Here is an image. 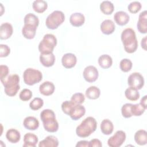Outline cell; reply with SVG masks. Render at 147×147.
Returning <instances> with one entry per match:
<instances>
[{
  "label": "cell",
  "instance_id": "obj_16",
  "mask_svg": "<svg viewBox=\"0 0 147 147\" xmlns=\"http://www.w3.org/2000/svg\"><path fill=\"white\" fill-rule=\"evenodd\" d=\"M55 85L54 84L49 81L43 82L40 84L39 87V91L40 93L45 96H49L52 95L55 91Z\"/></svg>",
  "mask_w": 147,
  "mask_h": 147
},
{
  "label": "cell",
  "instance_id": "obj_2",
  "mask_svg": "<svg viewBox=\"0 0 147 147\" xmlns=\"http://www.w3.org/2000/svg\"><path fill=\"white\" fill-rule=\"evenodd\" d=\"M40 118L45 130L50 133H55L59 129V123L56 119L55 114L51 109H44L40 113Z\"/></svg>",
  "mask_w": 147,
  "mask_h": 147
},
{
  "label": "cell",
  "instance_id": "obj_3",
  "mask_svg": "<svg viewBox=\"0 0 147 147\" xmlns=\"http://www.w3.org/2000/svg\"><path fill=\"white\" fill-rule=\"evenodd\" d=\"M97 127V122L92 117L86 118L76 129V135L82 138L90 136L94 132Z\"/></svg>",
  "mask_w": 147,
  "mask_h": 147
},
{
  "label": "cell",
  "instance_id": "obj_19",
  "mask_svg": "<svg viewBox=\"0 0 147 147\" xmlns=\"http://www.w3.org/2000/svg\"><path fill=\"white\" fill-rule=\"evenodd\" d=\"M23 125L26 129L35 130L39 126V121L34 117L29 116L24 119Z\"/></svg>",
  "mask_w": 147,
  "mask_h": 147
},
{
  "label": "cell",
  "instance_id": "obj_17",
  "mask_svg": "<svg viewBox=\"0 0 147 147\" xmlns=\"http://www.w3.org/2000/svg\"><path fill=\"white\" fill-rule=\"evenodd\" d=\"M40 61L43 66L49 67L54 64L55 56L53 53H41L40 55Z\"/></svg>",
  "mask_w": 147,
  "mask_h": 147
},
{
  "label": "cell",
  "instance_id": "obj_22",
  "mask_svg": "<svg viewBox=\"0 0 147 147\" xmlns=\"http://www.w3.org/2000/svg\"><path fill=\"white\" fill-rule=\"evenodd\" d=\"M59 145V141L54 136H48L38 144L39 147H57Z\"/></svg>",
  "mask_w": 147,
  "mask_h": 147
},
{
  "label": "cell",
  "instance_id": "obj_42",
  "mask_svg": "<svg viewBox=\"0 0 147 147\" xmlns=\"http://www.w3.org/2000/svg\"><path fill=\"white\" fill-rule=\"evenodd\" d=\"M10 52V48L6 44H0V57L7 56Z\"/></svg>",
  "mask_w": 147,
  "mask_h": 147
},
{
  "label": "cell",
  "instance_id": "obj_20",
  "mask_svg": "<svg viewBox=\"0 0 147 147\" xmlns=\"http://www.w3.org/2000/svg\"><path fill=\"white\" fill-rule=\"evenodd\" d=\"M38 141V137L34 134L28 133L24 136V147H35Z\"/></svg>",
  "mask_w": 147,
  "mask_h": 147
},
{
  "label": "cell",
  "instance_id": "obj_5",
  "mask_svg": "<svg viewBox=\"0 0 147 147\" xmlns=\"http://www.w3.org/2000/svg\"><path fill=\"white\" fill-rule=\"evenodd\" d=\"M56 44V37L52 34H46L39 43L38 51L41 53H52Z\"/></svg>",
  "mask_w": 147,
  "mask_h": 147
},
{
  "label": "cell",
  "instance_id": "obj_24",
  "mask_svg": "<svg viewBox=\"0 0 147 147\" xmlns=\"http://www.w3.org/2000/svg\"><path fill=\"white\" fill-rule=\"evenodd\" d=\"M6 137L10 142L11 143H17L21 138L20 133L15 129H10L8 130L6 133Z\"/></svg>",
  "mask_w": 147,
  "mask_h": 147
},
{
  "label": "cell",
  "instance_id": "obj_8",
  "mask_svg": "<svg viewBox=\"0 0 147 147\" xmlns=\"http://www.w3.org/2000/svg\"><path fill=\"white\" fill-rule=\"evenodd\" d=\"M127 83L130 87L138 90L143 87L144 85V79L142 75L139 72H133L129 76Z\"/></svg>",
  "mask_w": 147,
  "mask_h": 147
},
{
  "label": "cell",
  "instance_id": "obj_26",
  "mask_svg": "<svg viewBox=\"0 0 147 147\" xmlns=\"http://www.w3.org/2000/svg\"><path fill=\"white\" fill-rule=\"evenodd\" d=\"M134 140L139 145H144L147 143V133L145 130H139L134 134Z\"/></svg>",
  "mask_w": 147,
  "mask_h": 147
},
{
  "label": "cell",
  "instance_id": "obj_34",
  "mask_svg": "<svg viewBox=\"0 0 147 147\" xmlns=\"http://www.w3.org/2000/svg\"><path fill=\"white\" fill-rule=\"evenodd\" d=\"M132 62L128 59H123L121 60L119 63V67L122 71L124 72H127L131 70L132 68Z\"/></svg>",
  "mask_w": 147,
  "mask_h": 147
},
{
  "label": "cell",
  "instance_id": "obj_6",
  "mask_svg": "<svg viewBox=\"0 0 147 147\" xmlns=\"http://www.w3.org/2000/svg\"><path fill=\"white\" fill-rule=\"evenodd\" d=\"M65 20V16L63 11L55 10L46 18L45 25L48 29H57Z\"/></svg>",
  "mask_w": 147,
  "mask_h": 147
},
{
  "label": "cell",
  "instance_id": "obj_44",
  "mask_svg": "<svg viewBox=\"0 0 147 147\" xmlns=\"http://www.w3.org/2000/svg\"><path fill=\"white\" fill-rule=\"evenodd\" d=\"M76 147H89V142L86 140H82L78 142L76 145Z\"/></svg>",
  "mask_w": 147,
  "mask_h": 147
},
{
  "label": "cell",
  "instance_id": "obj_18",
  "mask_svg": "<svg viewBox=\"0 0 147 147\" xmlns=\"http://www.w3.org/2000/svg\"><path fill=\"white\" fill-rule=\"evenodd\" d=\"M115 29V24L111 20H105L100 24V30L105 34L109 35L112 34Z\"/></svg>",
  "mask_w": 147,
  "mask_h": 147
},
{
  "label": "cell",
  "instance_id": "obj_33",
  "mask_svg": "<svg viewBox=\"0 0 147 147\" xmlns=\"http://www.w3.org/2000/svg\"><path fill=\"white\" fill-rule=\"evenodd\" d=\"M146 109H145L140 103H137L134 105L132 104L131 106V113L132 115L140 116L144 113Z\"/></svg>",
  "mask_w": 147,
  "mask_h": 147
},
{
  "label": "cell",
  "instance_id": "obj_23",
  "mask_svg": "<svg viewBox=\"0 0 147 147\" xmlns=\"http://www.w3.org/2000/svg\"><path fill=\"white\" fill-rule=\"evenodd\" d=\"M37 28L30 25H24L22 29L23 36L27 39H32L34 37Z\"/></svg>",
  "mask_w": 147,
  "mask_h": 147
},
{
  "label": "cell",
  "instance_id": "obj_38",
  "mask_svg": "<svg viewBox=\"0 0 147 147\" xmlns=\"http://www.w3.org/2000/svg\"><path fill=\"white\" fill-rule=\"evenodd\" d=\"M131 105L132 104L131 103H125L122 106L121 108V113L123 117L126 118H128L133 116L131 113Z\"/></svg>",
  "mask_w": 147,
  "mask_h": 147
},
{
  "label": "cell",
  "instance_id": "obj_1",
  "mask_svg": "<svg viewBox=\"0 0 147 147\" xmlns=\"http://www.w3.org/2000/svg\"><path fill=\"white\" fill-rule=\"evenodd\" d=\"M121 37L125 51L129 53L136 52L138 48V41L134 30L131 28H126L122 31Z\"/></svg>",
  "mask_w": 147,
  "mask_h": 147
},
{
  "label": "cell",
  "instance_id": "obj_28",
  "mask_svg": "<svg viewBox=\"0 0 147 147\" xmlns=\"http://www.w3.org/2000/svg\"><path fill=\"white\" fill-rule=\"evenodd\" d=\"M32 7L33 10L38 13H42L45 11L47 7V2L43 0H36L33 1L32 4Z\"/></svg>",
  "mask_w": 147,
  "mask_h": 147
},
{
  "label": "cell",
  "instance_id": "obj_14",
  "mask_svg": "<svg viewBox=\"0 0 147 147\" xmlns=\"http://www.w3.org/2000/svg\"><path fill=\"white\" fill-rule=\"evenodd\" d=\"M13 32V26L10 23L2 24L0 26V38L1 40L8 39L12 35Z\"/></svg>",
  "mask_w": 147,
  "mask_h": 147
},
{
  "label": "cell",
  "instance_id": "obj_45",
  "mask_svg": "<svg viewBox=\"0 0 147 147\" xmlns=\"http://www.w3.org/2000/svg\"><path fill=\"white\" fill-rule=\"evenodd\" d=\"M146 98H147V96H146V95L144 96L141 98V100H140V103L141 105H142L145 109L147 108V106H146Z\"/></svg>",
  "mask_w": 147,
  "mask_h": 147
},
{
  "label": "cell",
  "instance_id": "obj_32",
  "mask_svg": "<svg viewBox=\"0 0 147 147\" xmlns=\"http://www.w3.org/2000/svg\"><path fill=\"white\" fill-rule=\"evenodd\" d=\"M39 24L38 17L33 13H28L24 17V25H30L37 28Z\"/></svg>",
  "mask_w": 147,
  "mask_h": 147
},
{
  "label": "cell",
  "instance_id": "obj_40",
  "mask_svg": "<svg viewBox=\"0 0 147 147\" xmlns=\"http://www.w3.org/2000/svg\"><path fill=\"white\" fill-rule=\"evenodd\" d=\"M75 104L71 100H65L61 104V109L63 113L68 115L71 110Z\"/></svg>",
  "mask_w": 147,
  "mask_h": 147
},
{
  "label": "cell",
  "instance_id": "obj_4",
  "mask_svg": "<svg viewBox=\"0 0 147 147\" xmlns=\"http://www.w3.org/2000/svg\"><path fill=\"white\" fill-rule=\"evenodd\" d=\"M19 82L20 77L18 75L13 74L8 76L5 80L2 82L4 86L5 94L9 96H15L20 88Z\"/></svg>",
  "mask_w": 147,
  "mask_h": 147
},
{
  "label": "cell",
  "instance_id": "obj_12",
  "mask_svg": "<svg viewBox=\"0 0 147 147\" xmlns=\"http://www.w3.org/2000/svg\"><path fill=\"white\" fill-rule=\"evenodd\" d=\"M76 57L72 53H65L61 58L62 65L66 68H71L74 67L76 65Z\"/></svg>",
  "mask_w": 147,
  "mask_h": 147
},
{
  "label": "cell",
  "instance_id": "obj_31",
  "mask_svg": "<svg viewBox=\"0 0 147 147\" xmlns=\"http://www.w3.org/2000/svg\"><path fill=\"white\" fill-rule=\"evenodd\" d=\"M125 95L127 99L131 101H136L140 98V93L138 91V90L131 87L126 89Z\"/></svg>",
  "mask_w": 147,
  "mask_h": 147
},
{
  "label": "cell",
  "instance_id": "obj_9",
  "mask_svg": "<svg viewBox=\"0 0 147 147\" xmlns=\"http://www.w3.org/2000/svg\"><path fill=\"white\" fill-rule=\"evenodd\" d=\"M126 140V134L122 130H118L109 138L107 144L110 147H119L121 146Z\"/></svg>",
  "mask_w": 147,
  "mask_h": 147
},
{
  "label": "cell",
  "instance_id": "obj_15",
  "mask_svg": "<svg viewBox=\"0 0 147 147\" xmlns=\"http://www.w3.org/2000/svg\"><path fill=\"white\" fill-rule=\"evenodd\" d=\"M114 20L118 25L123 26L128 23L130 20V17L126 12L118 11L114 14Z\"/></svg>",
  "mask_w": 147,
  "mask_h": 147
},
{
  "label": "cell",
  "instance_id": "obj_43",
  "mask_svg": "<svg viewBox=\"0 0 147 147\" xmlns=\"http://www.w3.org/2000/svg\"><path fill=\"white\" fill-rule=\"evenodd\" d=\"M102 144L100 141L96 138L92 139L89 142V147H102Z\"/></svg>",
  "mask_w": 147,
  "mask_h": 147
},
{
  "label": "cell",
  "instance_id": "obj_37",
  "mask_svg": "<svg viewBox=\"0 0 147 147\" xmlns=\"http://www.w3.org/2000/svg\"><path fill=\"white\" fill-rule=\"evenodd\" d=\"M141 4L138 1H133L130 3L127 6L128 10L131 13H137L141 9Z\"/></svg>",
  "mask_w": 147,
  "mask_h": 147
},
{
  "label": "cell",
  "instance_id": "obj_11",
  "mask_svg": "<svg viewBox=\"0 0 147 147\" xmlns=\"http://www.w3.org/2000/svg\"><path fill=\"white\" fill-rule=\"evenodd\" d=\"M86 113L85 107L82 105H75L71 110L68 115L72 119L76 121L82 118Z\"/></svg>",
  "mask_w": 147,
  "mask_h": 147
},
{
  "label": "cell",
  "instance_id": "obj_30",
  "mask_svg": "<svg viewBox=\"0 0 147 147\" xmlns=\"http://www.w3.org/2000/svg\"><path fill=\"white\" fill-rule=\"evenodd\" d=\"M86 96L90 99H98L100 94V91L96 86H90L86 91Z\"/></svg>",
  "mask_w": 147,
  "mask_h": 147
},
{
  "label": "cell",
  "instance_id": "obj_36",
  "mask_svg": "<svg viewBox=\"0 0 147 147\" xmlns=\"http://www.w3.org/2000/svg\"><path fill=\"white\" fill-rule=\"evenodd\" d=\"M71 100L75 105H81L85 100V97L83 94L81 92H77L72 95Z\"/></svg>",
  "mask_w": 147,
  "mask_h": 147
},
{
  "label": "cell",
  "instance_id": "obj_25",
  "mask_svg": "<svg viewBox=\"0 0 147 147\" xmlns=\"http://www.w3.org/2000/svg\"><path fill=\"white\" fill-rule=\"evenodd\" d=\"M114 130L113 122L108 119H103L100 123V130L103 134L110 135Z\"/></svg>",
  "mask_w": 147,
  "mask_h": 147
},
{
  "label": "cell",
  "instance_id": "obj_46",
  "mask_svg": "<svg viewBox=\"0 0 147 147\" xmlns=\"http://www.w3.org/2000/svg\"><path fill=\"white\" fill-rule=\"evenodd\" d=\"M146 38L147 36H145L141 40V47L144 49V50H146Z\"/></svg>",
  "mask_w": 147,
  "mask_h": 147
},
{
  "label": "cell",
  "instance_id": "obj_21",
  "mask_svg": "<svg viewBox=\"0 0 147 147\" xmlns=\"http://www.w3.org/2000/svg\"><path fill=\"white\" fill-rule=\"evenodd\" d=\"M85 21L84 15L80 13H74L69 17L71 24L75 27H79L83 25Z\"/></svg>",
  "mask_w": 147,
  "mask_h": 147
},
{
  "label": "cell",
  "instance_id": "obj_29",
  "mask_svg": "<svg viewBox=\"0 0 147 147\" xmlns=\"http://www.w3.org/2000/svg\"><path fill=\"white\" fill-rule=\"evenodd\" d=\"M100 9L103 14L110 15L114 11V6L111 2L109 1H104L100 4Z\"/></svg>",
  "mask_w": 147,
  "mask_h": 147
},
{
  "label": "cell",
  "instance_id": "obj_41",
  "mask_svg": "<svg viewBox=\"0 0 147 147\" xmlns=\"http://www.w3.org/2000/svg\"><path fill=\"white\" fill-rule=\"evenodd\" d=\"M9 73V69L7 65H0V79L1 82H3L8 76Z\"/></svg>",
  "mask_w": 147,
  "mask_h": 147
},
{
  "label": "cell",
  "instance_id": "obj_10",
  "mask_svg": "<svg viewBox=\"0 0 147 147\" xmlns=\"http://www.w3.org/2000/svg\"><path fill=\"white\" fill-rule=\"evenodd\" d=\"M83 75V78L86 82L92 83L97 80L99 73L95 67L93 65H89L84 68Z\"/></svg>",
  "mask_w": 147,
  "mask_h": 147
},
{
  "label": "cell",
  "instance_id": "obj_13",
  "mask_svg": "<svg viewBox=\"0 0 147 147\" xmlns=\"http://www.w3.org/2000/svg\"><path fill=\"white\" fill-rule=\"evenodd\" d=\"M147 11L144 10L142 11L138 17V21L137 24L138 30L143 34L147 32Z\"/></svg>",
  "mask_w": 147,
  "mask_h": 147
},
{
  "label": "cell",
  "instance_id": "obj_39",
  "mask_svg": "<svg viewBox=\"0 0 147 147\" xmlns=\"http://www.w3.org/2000/svg\"><path fill=\"white\" fill-rule=\"evenodd\" d=\"M32 96V92L28 88L23 89L20 93L19 97L22 101H28L31 99Z\"/></svg>",
  "mask_w": 147,
  "mask_h": 147
},
{
  "label": "cell",
  "instance_id": "obj_7",
  "mask_svg": "<svg viewBox=\"0 0 147 147\" xmlns=\"http://www.w3.org/2000/svg\"><path fill=\"white\" fill-rule=\"evenodd\" d=\"M23 79L25 83L29 86H33L39 83L42 79L41 71L32 68L26 69L23 74Z\"/></svg>",
  "mask_w": 147,
  "mask_h": 147
},
{
  "label": "cell",
  "instance_id": "obj_35",
  "mask_svg": "<svg viewBox=\"0 0 147 147\" xmlns=\"http://www.w3.org/2000/svg\"><path fill=\"white\" fill-rule=\"evenodd\" d=\"M44 105L43 100L38 97L34 98L29 103L30 108L33 110H37L41 108Z\"/></svg>",
  "mask_w": 147,
  "mask_h": 147
},
{
  "label": "cell",
  "instance_id": "obj_27",
  "mask_svg": "<svg viewBox=\"0 0 147 147\" xmlns=\"http://www.w3.org/2000/svg\"><path fill=\"white\" fill-rule=\"evenodd\" d=\"M98 63L101 68L107 69L112 65L113 59L109 55H102L98 59Z\"/></svg>",
  "mask_w": 147,
  "mask_h": 147
}]
</instances>
